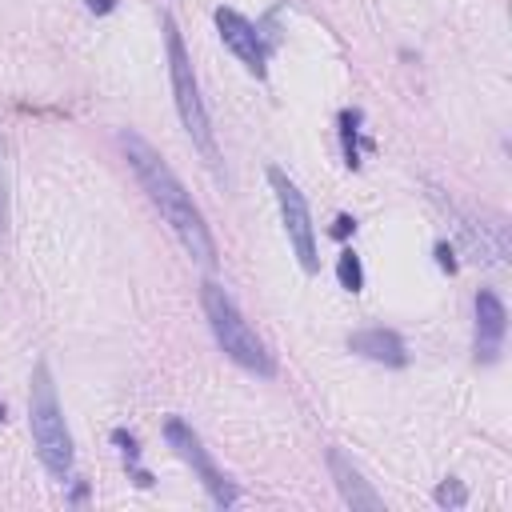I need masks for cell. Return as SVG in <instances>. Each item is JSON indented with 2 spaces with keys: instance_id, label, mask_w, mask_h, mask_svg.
Masks as SVG:
<instances>
[{
  "instance_id": "obj_3",
  "label": "cell",
  "mask_w": 512,
  "mask_h": 512,
  "mask_svg": "<svg viewBox=\"0 0 512 512\" xmlns=\"http://www.w3.org/2000/svg\"><path fill=\"white\" fill-rule=\"evenodd\" d=\"M28 420H32V440H36V456L48 468V476L68 480L72 476V436L56 400V384H52V368L44 360H36L32 368V396H28Z\"/></svg>"
},
{
  "instance_id": "obj_14",
  "label": "cell",
  "mask_w": 512,
  "mask_h": 512,
  "mask_svg": "<svg viewBox=\"0 0 512 512\" xmlns=\"http://www.w3.org/2000/svg\"><path fill=\"white\" fill-rule=\"evenodd\" d=\"M436 504H440V508H464V504H468V488H464L460 480H444V484L436 488Z\"/></svg>"
},
{
  "instance_id": "obj_8",
  "label": "cell",
  "mask_w": 512,
  "mask_h": 512,
  "mask_svg": "<svg viewBox=\"0 0 512 512\" xmlns=\"http://www.w3.org/2000/svg\"><path fill=\"white\" fill-rule=\"evenodd\" d=\"M504 332H508V308L492 288L476 292V360L492 364L504 348Z\"/></svg>"
},
{
  "instance_id": "obj_19",
  "label": "cell",
  "mask_w": 512,
  "mask_h": 512,
  "mask_svg": "<svg viewBox=\"0 0 512 512\" xmlns=\"http://www.w3.org/2000/svg\"><path fill=\"white\" fill-rule=\"evenodd\" d=\"M0 420H4V404H0Z\"/></svg>"
},
{
  "instance_id": "obj_13",
  "label": "cell",
  "mask_w": 512,
  "mask_h": 512,
  "mask_svg": "<svg viewBox=\"0 0 512 512\" xmlns=\"http://www.w3.org/2000/svg\"><path fill=\"white\" fill-rule=\"evenodd\" d=\"M336 280H340L344 292H360V288H364V268H360V256H356L352 248L340 252V260H336Z\"/></svg>"
},
{
  "instance_id": "obj_17",
  "label": "cell",
  "mask_w": 512,
  "mask_h": 512,
  "mask_svg": "<svg viewBox=\"0 0 512 512\" xmlns=\"http://www.w3.org/2000/svg\"><path fill=\"white\" fill-rule=\"evenodd\" d=\"M352 228H356V220H348V216H340V220H336V228H332V232H336V236H340V240H344V236H348V232H352Z\"/></svg>"
},
{
  "instance_id": "obj_9",
  "label": "cell",
  "mask_w": 512,
  "mask_h": 512,
  "mask_svg": "<svg viewBox=\"0 0 512 512\" xmlns=\"http://www.w3.org/2000/svg\"><path fill=\"white\" fill-rule=\"evenodd\" d=\"M328 472H332V480H336V488H340V500H344L348 508H364V512H380V508H384L380 492L360 476V468H356L340 448H328Z\"/></svg>"
},
{
  "instance_id": "obj_12",
  "label": "cell",
  "mask_w": 512,
  "mask_h": 512,
  "mask_svg": "<svg viewBox=\"0 0 512 512\" xmlns=\"http://www.w3.org/2000/svg\"><path fill=\"white\" fill-rule=\"evenodd\" d=\"M112 444L124 452V464L132 468L136 484H140V488H148V484H152V476L140 468V444H136V436H132V432H124V428H116V432H112Z\"/></svg>"
},
{
  "instance_id": "obj_6",
  "label": "cell",
  "mask_w": 512,
  "mask_h": 512,
  "mask_svg": "<svg viewBox=\"0 0 512 512\" xmlns=\"http://www.w3.org/2000/svg\"><path fill=\"white\" fill-rule=\"evenodd\" d=\"M268 184L276 192V204H280V220H284V232H288V244L300 260L304 272H316L320 268V256H316V228H312V212L300 196V188L280 172V168H268Z\"/></svg>"
},
{
  "instance_id": "obj_11",
  "label": "cell",
  "mask_w": 512,
  "mask_h": 512,
  "mask_svg": "<svg viewBox=\"0 0 512 512\" xmlns=\"http://www.w3.org/2000/svg\"><path fill=\"white\" fill-rule=\"evenodd\" d=\"M360 112L356 108H344L340 112V144H344V164L356 168L360 164Z\"/></svg>"
},
{
  "instance_id": "obj_10",
  "label": "cell",
  "mask_w": 512,
  "mask_h": 512,
  "mask_svg": "<svg viewBox=\"0 0 512 512\" xmlns=\"http://www.w3.org/2000/svg\"><path fill=\"white\" fill-rule=\"evenodd\" d=\"M348 348L364 360H376V364H388V368H404L408 364V352H404V340L392 332V328H360L348 336Z\"/></svg>"
},
{
  "instance_id": "obj_2",
  "label": "cell",
  "mask_w": 512,
  "mask_h": 512,
  "mask_svg": "<svg viewBox=\"0 0 512 512\" xmlns=\"http://www.w3.org/2000/svg\"><path fill=\"white\" fill-rule=\"evenodd\" d=\"M200 304H204V316L212 324V336H216V344L224 348L228 360H236L252 376H264V380L276 376V360H272L268 344L252 332V324L244 320V312L236 308V300L224 292V284L204 280L200 284Z\"/></svg>"
},
{
  "instance_id": "obj_1",
  "label": "cell",
  "mask_w": 512,
  "mask_h": 512,
  "mask_svg": "<svg viewBox=\"0 0 512 512\" xmlns=\"http://www.w3.org/2000/svg\"><path fill=\"white\" fill-rule=\"evenodd\" d=\"M120 148H124V156H128V164H132L140 188L148 192L152 208L164 216V224H168L172 236L180 240V248H184L196 264L216 268V260H220V256H216V240H212V232H208L200 208L192 204L188 188L180 184V176L168 168V160H164L140 132H132V128L120 132Z\"/></svg>"
},
{
  "instance_id": "obj_7",
  "label": "cell",
  "mask_w": 512,
  "mask_h": 512,
  "mask_svg": "<svg viewBox=\"0 0 512 512\" xmlns=\"http://www.w3.org/2000/svg\"><path fill=\"white\" fill-rule=\"evenodd\" d=\"M216 28H220V40L240 56V64L264 80L268 76V44L260 36V28L252 20H244L236 8H216Z\"/></svg>"
},
{
  "instance_id": "obj_4",
  "label": "cell",
  "mask_w": 512,
  "mask_h": 512,
  "mask_svg": "<svg viewBox=\"0 0 512 512\" xmlns=\"http://www.w3.org/2000/svg\"><path fill=\"white\" fill-rule=\"evenodd\" d=\"M164 48H168V72H172V92H176V112L184 120V132L192 136V144L200 148V156L208 160V168L220 172V148H216L212 124H208V112H204V100H200V84H196L188 48H184L180 28H176L172 16H164Z\"/></svg>"
},
{
  "instance_id": "obj_15",
  "label": "cell",
  "mask_w": 512,
  "mask_h": 512,
  "mask_svg": "<svg viewBox=\"0 0 512 512\" xmlns=\"http://www.w3.org/2000/svg\"><path fill=\"white\" fill-rule=\"evenodd\" d=\"M8 224V176H4V140H0V232Z\"/></svg>"
},
{
  "instance_id": "obj_18",
  "label": "cell",
  "mask_w": 512,
  "mask_h": 512,
  "mask_svg": "<svg viewBox=\"0 0 512 512\" xmlns=\"http://www.w3.org/2000/svg\"><path fill=\"white\" fill-rule=\"evenodd\" d=\"M88 8H92V12H112L116 0H88Z\"/></svg>"
},
{
  "instance_id": "obj_16",
  "label": "cell",
  "mask_w": 512,
  "mask_h": 512,
  "mask_svg": "<svg viewBox=\"0 0 512 512\" xmlns=\"http://www.w3.org/2000/svg\"><path fill=\"white\" fill-rule=\"evenodd\" d=\"M436 264H440L444 272H456V260H452V244H444V240L436 244Z\"/></svg>"
},
{
  "instance_id": "obj_5",
  "label": "cell",
  "mask_w": 512,
  "mask_h": 512,
  "mask_svg": "<svg viewBox=\"0 0 512 512\" xmlns=\"http://www.w3.org/2000/svg\"><path fill=\"white\" fill-rule=\"evenodd\" d=\"M164 440L172 444V452L196 472V480L204 484V492H208V500L216 504V508H232L236 500H240V488L216 468V460L208 456V448H204V440L180 420V416H168L164 420Z\"/></svg>"
}]
</instances>
